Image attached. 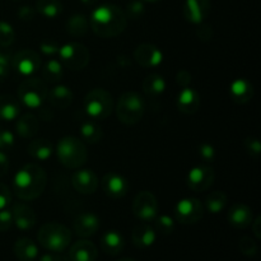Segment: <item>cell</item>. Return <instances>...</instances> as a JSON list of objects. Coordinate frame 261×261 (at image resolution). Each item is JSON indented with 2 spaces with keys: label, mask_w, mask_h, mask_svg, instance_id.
<instances>
[{
  "label": "cell",
  "mask_w": 261,
  "mask_h": 261,
  "mask_svg": "<svg viewBox=\"0 0 261 261\" xmlns=\"http://www.w3.org/2000/svg\"><path fill=\"white\" fill-rule=\"evenodd\" d=\"M124 10L115 4H103L93 10L89 18V27L102 38H112L121 35L126 27Z\"/></svg>",
  "instance_id": "6da1fadb"
},
{
  "label": "cell",
  "mask_w": 261,
  "mask_h": 261,
  "mask_svg": "<svg viewBox=\"0 0 261 261\" xmlns=\"http://www.w3.org/2000/svg\"><path fill=\"white\" fill-rule=\"evenodd\" d=\"M47 185V175L37 163L23 166L14 176L13 190L14 194L24 201H31L42 195Z\"/></svg>",
  "instance_id": "7a4b0ae2"
},
{
  "label": "cell",
  "mask_w": 261,
  "mask_h": 261,
  "mask_svg": "<svg viewBox=\"0 0 261 261\" xmlns=\"http://www.w3.org/2000/svg\"><path fill=\"white\" fill-rule=\"evenodd\" d=\"M56 154L61 165L70 170L82 167L88 157L84 143L75 137L61 138L56 147Z\"/></svg>",
  "instance_id": "3957f363"
},
{
  "label": "cell",
  "mask_w": 261,
  "mask_h": 261,
  "mask_svg": "<svg viewBox=\"0 0 261 261\" xmlns=\"http://www.w3.org/2000/svg\"><path fill=\"white\" fill-rule=\"evenodd\" d=\"M37 240L42 247L53 252H61L70 245L71 232L60 223L43 224L37 233Z\"/></svg>",
  "instance_id": "277c9868"
},
{
  "label": "cell",
  "mask_w": 261,
  "mask_h": 261,
  "mask_svg": "<svg viewBox=\"0 0 261 261\" xmlns=\"http://www.w3.org/2000/svg\"><path fill=\"white\" fill-rule=\"evenodd\" d=\"M144 111V99L137 92H126L120 97L119 102H117V119L125 125L138 124L143 119Z\"/></svg>",
  "instance_id": "5b68a950"
},
{
  "label": "cell",
  "mask_w": 261,
  "mask_h": 261,
  "mask_svg": "<svg viewBox=\"0 0 261 261\" xmlns=\"http://www.w3.org/2000/svg\"><path fill=\"white\" fill-rule=\"evenodd\" d=\"M84 110L92 120H103L114 110V98L103 88L92 89L84 97Z\"/></svg>",
  "instance_id": "8992f818"
},
{
  "label": "cell",
  "mask_w": 261,
  "mask_h": 261,
  "mask_svg": "<svg viewBox=\"0 0 261 261\" xmlns=\"http://www.w3.org/2000/svg\"><path fill=\"white\" fill-rule=\"evenodd\" d=\"M47 87L42 79L27 78L18 88V99L28 109H40L47 98Z\"/></svg>",
  "instance_id": "52a82bcc"
},
{
  "label": "cell",
  "mask_w": 261,
  "mask_h": 261,
  "mask_svg": "<svg viewBox=\"0 0 261 261\" xmlns=\"http://www.w3.org/2000/svg\"><path fill=\"white\" fill-rule=\"evenodd\" d=\"M58 55L61 65L69 70H83L89 63L88 48L79 42H70L60 46Z\"/></svg>",
  "instance_id": "ba28073f"
},
{
  "label": "cell",
  "mask_w": 261,
  "mask_h": 261,
  "mask_svg": "<svg viewBox=\"0 0 261 261\" xmlns=\"http://www.w3.org/2000/svg\"><path fill=\"white\" fill-rule=\"evenodd\" d=\"M133 213L143 222L154 221L158 216L157 198L150 191H140L133 201Z\"/></svg>",
  "instance_id": "9c48e42d"
},
{
  "label": "cell",
  "mask_w": 261,
  "mask_h": 261,
  "mask_svg": "<svg viewBox=\"0 0 261 261\" xmlns=\"http://www.w3.org/2000/svg\"><path fill=\"white\" fill-rule=\"evenodd\" d=\"M175 216L181 224H195L203 218L204 205L195 198L182 199L176 205Z\"/></svg>",
  "instance_id": "30bf717a"
},
{
  "label": "cell",
  "mask_w": 261,
  "mask_h": 261,
  "mask_svg": "<svg viewBox=\"0 0 261 261\" xmlns=\"http://www.w3.org/2000/svg\"><path fill=\"white\" fill-rule=\"evenodd\" d=\"M10 65L22 75L31 76L40 69L41 56L38 55L37 51L25 48V50L18 51L15 55L12 56Z\"/></svg>",
  "instance_id": "8fae6325"
},
{
  "label": "cell",
  "mask_w": 261,
  "mask_h": 261,
  "mask_svg": "<svg viewBox=\"0 0 261 261\" xmlns=\"http://www.w3.org/2000/svg\"><path fill=\"white\" fill-rule=\"evenodd\" d=\"M214 177H216V173H214L213 167L206 165L196 166V167L191 168L189 172L188 186L196 193L205 191L206 189L213 185Z\"/></svg>",
  "instance_id": "7c38bea8"
},
{
  "label": "cell",
  "mask_w": 261,
  "mask_h": 261,
  "mask_svg": "<svg viewBox=\"0 0 261 261\" xmlns=\"http://www.w3.org/2000/svg\"><path fill=\"white\" fill-rule=\"evenodd\" d=\"M211 0H186L184 4V17L193 24H201L211 13Z\"/></svg>",
  "instance_id": "4fadbf2b"
},
{
  "label": "cell",
  "mask_w": 261,
  "mask_h": 261,
  "mask_svg": "<svg viewBox=\"0 0 261 261\" xmlns=\"http://www.w3.org/2000/svg\"><path fill=\"white\" fill-rule=\"evenodd\" d=\"M134 59L140 66L145 69L155 68L163 60V54L157 46L152 43H143L139 45L134 51Z\"/></svg>",
  "instance_id": "5bb4252c"
},
{
  "label": "cell",
  "mask_w": 261,
  "mask_h": 261,
  "mask_svg": "<svg viewBox=\"0 0 261 261\" xmlns=\"http://www.w3.org/2000/svg\"><path fill=\"white\" fill-rule=\"evenodd\" d=\"M102 189L111 199H121L129 191V182L124 176L115 172H109L102 178Z\"/></svg>",
  "instance_id": "9a60e30c"
},
{
  "label": "cell",
  "mask_w": 261,
  "mask_h": 261,
  "mask_svg": "<svg viewBox=\"0 0 261 261\" xmlns=\"http://www.w3.org/2000/svg\"><path fill=\"white\" fill-rule=\"evenodd\" d=\"M71 184L79 194L91 195L98 188V177L92 170H78L71 177Z\"/></svg>",
  "instance_id": "2e32d148"
},
{
  "label": "cell",
  "mask_w": 261,
  "mask_h": 261,
  "mask_svg": "<svg viewBox=\"0 0 261 261\" xmlns=\"http://www.w3.org/2000/svg\"><path fill=\"white\" fill-rule=\"evenodd\" d=\"M13 216V223L22 231H28V229L33 228L37 222V217L33 209L28 206L27 204L23 203H15L13 204L12 209Z\"/></svg>",
  "instance_id": "e0dca14e"
},
{
  "label": "cell",
  "mask_w": 261,
  "mask_h": 261,
  "mask_svg": "<svg viewBox=\"0 0 261 261\" xmlns=\"http://www.w3.org/2000/svg\"><path fill=\"white\" fill-rule=\"evenodd\" d=\"M227 218L232 227L237 229H245L251 226L252 221H254V213H252L251 208L239 203L231 206Z\"/></svg>",
  "instance_id": "ac0fdd59"
},
{
  "label": "cell",
  "mask_w": 261,
  "mask_h": 261,
  "mask_svg": "<svg viewBox=\"0 0 261 261\" xmlns=\"http://www.w3.org/2000/svg\"><path fill=\"white\" fill-rule=\"evenodd\" d=\"M99 229V218L93 213H81L74 221V231L79 237H91Z\"/></svg>",
  "instance_id": "d6986e66"
},
{
  "label": "cell",
  "mask_w": 261,
  "mask_h": 261,
  "mask_svg": "<svg viewBox=\"0 0 261 261\" xmlns=\"http://www.w3.org/2000/svg\"><path fill=\"white\" fill-rule=\"evenodd\" d=\"M98 250L93 242L88 240L76 241L69 250V259L71 261H96Z\"/></svg>",
  "instance_id": "ffe728a7"
},
{
  "label": "cell",
  "mask_w": 261,
  "mask_h": 261,
  "mask_svg": "<svg viewBox=\"0 0 261 261\" xmlns=\"http://www.w3.org/2000/svg\"><path fill=\"white\" fill-rule=\"evenodd\" d=\"M200 107V96L190 87H185L177 96V109L185 115H194Z\"/></svg>",
  "instance_id": "44dd1931"
},
{
  "label": "cell",
  "mask_w": 261,
  "mask_h": 261,
  "mask_svg": "<svg viewBox=\"0 0 261 261\" xmlns=\"http://www.w3.org/2000/svg\"><path fill=\"white\" fill-rule=\"evenodd\" d=\"M229 94L234 103L245 105L254 97V86L245 78L236 79L229 86Z\"/></svg>",
  "instance_id": "7402d4cb"
},
{
  "label": "cell",
  "mask_w": 261,
  "mask_h": 261,
  "mask_svg": "<svg viewBox=\"0 0 261 261\" xmlns=\"http://www.w3.org/2000/svg\"><path fill=\"white\" fill-rule=\"evenodd\" d=\"M48 103L53 107L59 110H65L73 102V92L70 91V88L63 84H59V86L53 87L50 91L47 92V98Z\"/></svg>",
  "instance_id": "603a6c76"
},
{
  "label": "cell",
  "mask_w": 261,
  "mask_h": 261,
  "mask_svg": "<svg viewBox=\"0 0 261 261\" xmlns=\"http://www.w3.org/2000/svg\"><path fill=\"white\" fill-rule=\"evenodd\" d=\"M101 247L105 254L110 255V256H116L124 251L125 239L119 232L109 231L102 236Z\"/></svg>",
  "instance_id": "cb8c5ba5"
},
{
  "label": "cell",
  "mask_w": 261,
  "mask_h": 261,
  "mask_svg": "<svg viewBox=\"0 0 261 261\" xmlns=\"http://www.w3.org/2000/svg\"><path fill=\"white\" fill-rule=\"evenodd\" d=\"M155 231L149 224H139L132 232L133 244L139 249H148L155 242Z\"/></svg>",
  "instance_id": "d4e9b609"
},
{
  "label": "cell",
  "mask_w": 261,
  "mask_h": 261,
  "mask_svg": "<svg viewBox=\"0 0 261 261\" xmlns=\"http://www.w3.org/2000/svg\"><path fill=\"white\" fill-rule=\"evenodd\" d=\"M13 251H14L15 257L19 261H33L38 256L37 245L27 237L17 240L13 246Z\"/></svg>",
  "instance_id": "484cf974"
},
{
  "label": "cell",
  "mask_w": 261,
  "mask_h": 261,
  "mask_svg": "<svg viewBox=\"0 0 261 261\" xmlns=\"http://www.w3.org/2000/svg\"><path fill=\"white\" fill-rule=\"evenodd\" d=\"M20 114V102L10 94L0 96V120L13 121Z\"/></svg>",
  "instance_id": "4316f807"
},
{
  "label": "cell",
  "mask_w": 261,
  "mask_h": 261,
  "mask_svg": "<svg viewBox=\"0 0 261 261\" xmlns=\"http://www.w3.org/2000/svg\"><path fill=\"white\" fill-rule=\"evenodd\" d=\"M53 144L50 140L38 138V139L31 140L27 147L28 154L37 161H46L53 154Z\"/></svg>",
  "instance_id": "83f0119b"
},
{
  "label": "cell",
  "mask_w": 261,
  "mask_h": 261,
  "mask_svg": "<svg viewBox=\"0 0 261 261\" xmlns=\"http://www.w3.org/2000/svg\"><path fill=\"white\" fill-rule=\"evenodd\" d=\"M15 130L22 138H33L38 132V119L32 114L23 115L15 124Z\"/></svg>",
  "instance_id": "f1b7e54d"
},
{
  "label": "cell",
  "mask_w": 261,
  "mask_h": 261,
  "mask_svg": "<svg viewBox=\"0 0 261 261\" xmlns=\"http://www.w3.org/2000/svg\"><path fill=\"white\" fill-rule=\"evenodd\" d=\"M81 134L82 138L89 144H96V143L101 142L102 137H103L101 125L96 120L84 121L81 126Z\"/></svg>",
  "instance_id": "f546056e"
},
{
  "label": "cell",
  "mask_w": 261,
  "mask_h": 261,
  "mask_svg": "<svg viewBox=\"0 0 261 261\" xmlns=\"http://www.w3.org/2000/svg\"><path fill=\"white\" fill-rule=\"evenodd\" d=\"M166 89V81L162 75L158 74H149L143 81V91L147 96L157 97L162 94Z\"/></svg>",
  "instance_id": "4dcf8cb0"
},
{
  "label": "cell",
  "mask_w": 261,
  "mask_h": 261,
  "mask_svg": "<svg viewBox=\"0 0 261 261\" xmlns=\"http://www.w3.org/2000/svg\"><path fill=\"white\" fill-rule=\"evenodd\" d=\"M64 76V66L61 63L55 59H50L47 63L43 65L42 78L45 83H56L61 81Z\"/></svg>",
  "instance_id": "1f68e13d"
},
{
  "label": "cell",
  "mask_w": 261,
  "mask_h": 261,
  "mask_svg": "<svg viewBox=\"0 0 261 261\" xmlns=\"http://www.w3.org/2000/svg\"><path fill=\"white\" fill-rule=\"evenodd\" d=\"M89 20L83 14H74L66 22V31L74 37H82L88 32Z\"/></svg>",
  "instance_id": "d6a6232c"
},
{
  "label": "cell",
  "mask_w": 261,
  "mask_h": 261,
  "mask_svg": "<svg viewBox=\"0 0 261 261\" xmlns=\"http://www.w3.org/2000/svg\"><path fill=\"white\" fill-rule=\"evenodd\" d=\"M36 12L46 18H55L63 12V4L60 0H37Z\"/></svg>",
  "instance_id": "836d02e7"
},
{
  "label": "cell",
  "mask_w": 261,
  "mask_h": 261,
  "mask_svg": "<svg viewBox=\"0 0 261 261\" xmlns=\"http://www.w3.org/2000/svg\"><path fill=\"white\" fill-rule=\"evenodd\" d=\"M227 203H228V198L223 191H213L206 196L205 208L211 213L218 214L226 208Z\"/></svg>",
  "instance_id": "e575fe53"
},
{
  "label": "cell",
  "mask_w": 261,
  "mask_h": 261,
  "mask_svg": "<svg viewBox=\"0 0 261 261\" xmlns=\"http://www.w3.org/2000/svg\"><path fill=\"white\" fill-rule=\"evenodd\" d=\"M144 3L142 0H132V2L127 3L126 10H125V17L126 19L137 20L139 18H142V15L144 14Z\"/></svg>",
  "instance_id": "d590c367"
},
{
  "label": "cell",
  "mask_w": 261,
  "mask_h": 261,
  "mask_svg": "<svg viewBox=\"0 0 261 261\" xmlns=\"http://www.w3.org/2000/svg\"><path fill=\"white\" fill-rule=\"evenodd\" d=\"M155 229L163 236H168L175 231V221L168 216L155 217Z\"/></svg>",
  "instance_id": "8d00e7d4"
},
{
  "label": "cell",
  "mask_w": 261,
  "mask_h": 261,
  "mask_svg": "<svg viewBox=\"0 0 261 261\" xmlns=\"http://www.w3.org/2000/svg\"><path fill=\"white\" fill-rule=\"evenodd\" d=\"M240 251L247 257H255L257 255V244L250 236H244L240 240Z\"/></svg>",
  "instance_id": "74e56055"
},
{
  "label": "cell",
  "mask_w": 261,
  "mask_h": 261,
  "mask_svg": "<svg viewBox=\"0 0 261 261\" xmlns=\"http://www.w3.org/2000/svg\"><path fill=\"white\" fill-rule=\"evenodd\" d=\"M15 33L12 25L7 22H0V46L9 47L14 42Z\"/></svg>",
  "instance_id": "f35d334b"
},
{
  "label": "cell",
  "mask_w": 261,
  "mask_h": 261,
  "mask_svg": "<svg viewBox=\"0 0 261 261\" xmlns=\"http://www.w3.org/2000/svg\"><path fill=\"white\" fill-rule=\"evenodd\" d=\"M244 147H245V149L247 150V153H249V154L251 155L254 160H257V158L260 157L261 145H260V142L257 138H255V137L245 138Z\"/></svg>",
  "instance_id": "ab89813d"
},
{
  "label": "cell",
  "mask_w": 261,
  "mask_h": 261,
  "mask_svg": "<svg viewBox=\"0 0 261 261\" xmlns=\"http://www.w3.org/2000/svg\"><path fill=\"white\" fill-rule=\"evenodd\" d=\"M13 216L12 212L7 208L0 211V232H7L13 226Z\"/></svg>",
  "instance_id": "60d3db41"
},
{
  "label": "cell",
  "mask_w": 261,
  "mask_h": 261,
  "mask_svg": "<svg viewBox=\"0 0 261 261\" xmlns=\"http://www.w3.org/2000/svg\"><path fill=\"white\" fill-rule=\"evenodd\" d=\"M199 155L205 162H212L216 158V149H214L213 145L203 143V144L199 145Z\"/></svg>",
  "instance_id": "b9f144b4"
},
{
  "label": "cell",
  "mask_w": 261,
  "mask_h": 261,
  "mask_svg": "<svg viewBox=\"0 0 261 261\" xmlns=\"http://www.w3.org/2000/svg\"><path fill=\"white\" fill-rule=\"evenodd\" d=\"M40 50L43 55L54 56L60 50V45L56 41H45V42H42L40 45Z\"/></svg>",
  "instance_id": "7bdbcfd3"
},
{
  "label": "cell",
  "mask_w": 261,
  "mask_h": 261,
  "mask_svg": "<svg viewBox=\"0 0 261 261\" xmlns=\"http://www.w3.org/2000/svg\"><path fill=\"white\" fill-rule=\"evenodd\" d=\"M12 203V193L5 184L0 182V211L7 208Z\"/></svg>",
  "instance_id": "ee69618b"
},
{
  "label": "cell",
  "mask_w": 261,
  "mask_h": 261,
  "mask_svg": "<svg viewBox=\"0 0 261 261\" xmlns=\"http://www.w3.org/2000/svg\"><path fill=\"white\" fill-rule=\"evenodd\" d=\"M36 15V9H33L30 5H23V7L19 8L18 10V17H19L20 20H24V22H30L35 18Z\"/></svg>",
  "instance_id": "f6af8a7d"
},
{
  "label": "cell",
  "mask_w": 261,
  "mask_h": 261,
  "mask_svg": "<svg viewBox=\"0 0 261 261\" xmlns=\"http://www.w3.org/2000/svg\"><path fill=\"white\" fill-rule=\"evenodd\" d=\"M196 35H198L199 40L204 41V42H208L213 38V30H212L211 25L208 24H200V27L196 31Z\"/></svg>",
  "instance_id": "bcb514c9"
},
{
  "label": "cell",
  "mask_w": 261,
  "mask_h": 261,
  "mask_svg": "<svg viewBox=\"0 0 261 261\" xmlns=\"http://www.w3.org/2000/svg\"><path fill=\"white\" fill-rule=\"evenodd\" d=\"M0 138H2V147L3 149H8L14 144V135L9 130H3L0 133Z\"/></svg>",
  "instance_id": "7dc6e473"
},
{
  "label": "cell",
  "mask_w": 261,
  "mask_h": 261,
  "mask_svg": "<svg viewBox=\"0 0 261 261\" xmlns=\"http://www.w3.org/2000/svg\"><path fill=\"white\" fill-rule=\"evenodd\" d=\"M176 82H177L178 86H181L182 88L189 87V84H190L191 82V74L189 73L188 70H180L177 73V75H176Z\"/></svg>",
  "instance_id": "c3c4849f"
},
{
  "label": "cell",
  "mask_w": 261,
  "mask_h": 261,
  "mask_svg": "<svg viewBox=\"0 0 261 261\" xmlns=\"http://www.w3.org/2000/svg\"><path fill=\"white\" fill-rule=\"evenodd\" d=\"M12 53L8 47H2L0 46V65H10L12 61Z\"/></svg>",
  "instance_id": "681fc988"
},
{
  "label": "cell",
  "mask_w": 261,
  "mask_h": 261,
  "mask_svg": "<svg viewBox=\"0 0 261 261\" xmlns=\"http://www.w3.org/2000/svg\"><path fill=\"white\" fill-rule=\"evenodd\" d=\"M8 170H9V160H8V155L0 150V177H3L8 172Z\"/></svg>",
  "instance_id": "f907efd6"
},
{
  "label": "cell",
  "mask_w": 261,
  "mask_h": 261,
  "mask_svg": "<svg viewBox=\"0 0 261 261\" xmlns=\"http://www.w3.org/2000/svg\"><path fill=\"white\" fill-rule=\"evenodd\" d=\"M252 231H254V234L256 239H261V217H256L255 221H252L251 223Z\"/></svg>",
  "instance_id": "816d5d0a"
},
{
  "label": "cell",
  "mask_w": 261,
  "mask_h": 261,
  "mask_svg": "<svg viewBox=\"0 0 261 261\" xmlns=\"http://www.w3.org/2000/svg\"><path fill=\"white\" fill-rule=\"evenodd\" d=\"M9 75V66L8 65H0V82L8 78Z\"/></svg>",
  "instance_id": "f5cc1de1"
},
{
  "label": "cell",
  "mask_w": 261,
  "mask_h": 261,
  "mask_svg": "<svg viewBox=\"0 0 261 261\" xmlns=\"http://www.w3.org/2000/svg\"><path fill=\"white\" fill-rule=\"evenodd\" d=\"M40 261H61L60 257L58 255H54V254H46L41 257Z\"/></svg>",
  "instance_id": "db71d44e"
},
{
  "label": "cell",
  "mask_w": 261,
  "mask_h": 261,
  "mask_svg": "<svg viewBox=\"0 0 261 261\" xmlns=\"http://www.w3.org/2000/svg\"><path fill=\"white\" fill-rule=\"evenodd\" d=\"M82 3H83L84 5H88V7H92V5L97 4L98 3V0H81Z\"/></svg>",
  "instance_id": "11a10c76"
},
{
  "label": "cell",
  "mask_w": 261,
  "mask_h": 261,
  "mask_svg": "<svg viewBox=\"0 0 261 261\" xmlns=\"http://www.w3.org/2000/svg\"><path fill=\"white\" fill-rule=\"evenodd\" d=\"M142 2H148V3H157V2H161V0H142Z\"/></svg>",
  "instance_id": "9f6ffc18"
},
{
  "label": "cell",
  "mask_w": 261,
  "mask_h": 261,
  "mask_svg": "<svg viewBox=\"0 0 261 261\" xmlns=\"http://www.w3.org/2000/svg\"><path fill=\"white\" fill-rule=\"evenodd\" d=\"M117 261H135V260H133V259H120V260H117Z\"/></svg>",
  "instance_id": "6f0895ef"
},
{
  "label": "cell",
  "mask_w": 261,
  "mask_h": 261,
  "mask_svg": "<svg viewBox=\"0 0 261 261\" xmlns=\"http://www.w3.org/2000/svg\"><path fill=\"white\" fill-rule=\"evenodd\" d=\"M0 133H2V129H0ZM3 149V147H2V138H0V150Z\"/></svg>",
  "instance_id": "680465c9"
}]
</instances>
